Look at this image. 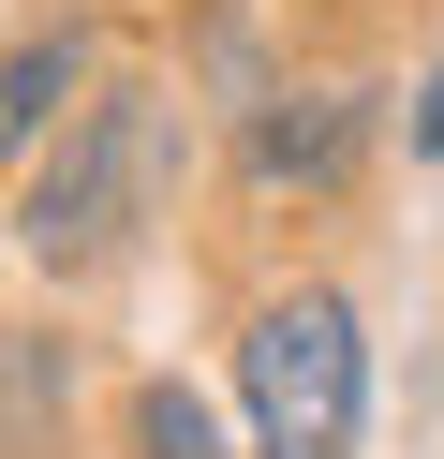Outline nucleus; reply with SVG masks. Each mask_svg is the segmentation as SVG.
Listing matches in <instances>:
<instances>
[{
	"label": "nucleus",
	"instance_id": "obj_1",
	"mask_svg": "<svg viewBox=\"0 0 444 459\" xmlns=\"http://www.w3.org/2000/svg\"><path fill=\"white\" fill-rule=\"evenodd\" d=\"M178 149L193 134H178L163 74H104L45 134V163L15 178V267L30 281H118L148 252V222H163V193H178Z\"/></svg>",
	"mask_w": 444,
	"mask_h": 459
},
{
	"label": "nucleus",
	"instance_id": "obj_4",
	"mask_svg": "<svg viewBox=\"0 0 444 459\" xmlns=\"http://www.w3.org/2000/svg\"><path fill=\"white\" fill-rule=\"evenodd\" d=\"M89 90H104V15H30V30L0 45V193L45 163V134L74 119Z\"/></svg>",
	"mask_w": 444,
	"mask_h": 459
},
{
	"label": "nucleus",
	"instance_id": "obj_5",
	"mask_svg": "<svg viewBox=\"0 0 444 459\" xmlns=\"http://www.w3.org/2000/svg\"><path fill=\"white\" fill-rule=\"evenodd\" d=\"M0 459H74V341L0 326Z\"/></svg>",
	"mask_w": 444,
	"mask_h": 459
},
{
	"label": "nucleus",
	"instance_id": "obj_7",
	"mask_svg": "<svg viewBox=\"0 0 444 459\" xmlns=\"http://www.w3.org/2000/svg\"><path fill=\"white\" fill-rule=\"evenodd\" d=\"M400 149H414V163H444V45L414 60V104H400Z\"/></svg>",
	"mask_w": 444,
	"mask_h": 459
},
{
	"label": "nucleus",
	"instance_id": "obj_2",
	"mask_svg": "<svg viewBox=\"0 0 444 459\" xmlns=\"http://www.w3.org/2000/svg\"><path fill=\"white\" fill-rule=\"evenodd\" d=\"M237 445L252 459H355L370 445V311L326 267L237 311Z\"/></svg>",
	"mask_w": 444,
	"mask_h": 459
},
{
	"label": "nucleus",
	"instance_id": "obj_3",
	"mask_svg": "<svg viewBox=\"0 0 444 459\" xmlns=\"http://www.w3.org/2000/svg\"><path fill=\"white\" fill-rule=\"evenodd\" d=\"M370 90H341V74H282V90L237 104V193L252 208H341L355 163H370Z\"/></svg>",
	"mask_w": 444,
	"mask_h": 459
},
{
	"label": "nucleus",
	"instance_id": "obj_6",
	"mask_svg": "<svg viewBox=\"0 0 444 459\" xmlns=\"http://www.w3.org/2000/svg\"><path fill=\"white\" fill-rule=\"evenodd\" d=\"M118 459H252L222 415H207V385H178V370H148L134 400H118Z\"/></svg>",
	"mask_w": 444,
	"mask_h": 459
}]
</instances>
